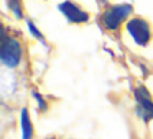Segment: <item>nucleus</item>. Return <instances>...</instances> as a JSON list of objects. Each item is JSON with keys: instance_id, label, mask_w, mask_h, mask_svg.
<instances>
[{"instance_id": "1", "label": "nucleus", "mask_w": 153, "mask_h": 139, "mask_svg": "<svg viewBox=\"0 0 153 139\" xmlns=\"http://www.w3.org/2000/svg\"><path fill=\"white\" fill-rule=\"evenodd\" d=\"M22 44L18 43V40L15 38H8V36H4L2 40V46H0V61L4 62V66L10 67H17L22 61Z\"/></svg>"}, {"instance_id": "2", "label": "nucleus", "mask_w": 153, "mask_h": 139, "mask_svg": "<svg viewBox=\"0 0 153 139\" xmlns=\"http://www.w3.org/2000/svg\"><path fill=\"white\" fill-rule=\"evenodd\" d=\"M132 12H133V7L130 4L112 5L110 8H107V10L104 12V17H102L104 26H105L107 30H117L119 25L132 15Z\"/></svg>"}, {"instance_id": "3", "label": "nucleus", "mask_w": 153, "mask_h": 139, "mask_svg": "<svg viewBox=\"0 0 153 139\" xmlns=\"http://www.w3.org/2000/svg\"><path fill=\"white\" fill-rule=\"evenodd\" d=\"M127 31L130 36L133 38L135 44L138 46H146L152 40V30H150V23L143 18H132L127 21Z\"/></svg>"}, {"instance_id": "4", "label": "nucleus", "mask_w": 153, "mask_h": 139, "mask_svg": "<svg viewBox=\"0 0 153 139\" xmlns=\"http://www.w3.org/2000/svg\"><path fill=\"white\" fill-rule=\"evenodd\" d=\"M133 95L137 102V115L143 121H150L153 118V102L148 95V90L145 87H137Z\"/></svg>"}, {"instance_id": "5", "label": "nucleus", "mask_w": 153, "mask_h": 139, "mask_svg": "<svg viewBox=\"0 0 153 139\" xmlns=\"http://www.w3.org/2000/svg\"><path fill=\"white\" fill-rule=\"evenodd\" d=\"M59 12L66 17V20L69 23H86L89 21V13L86 10H82L81 7H77L76 4H73L71 0H64L58 5Z\"/></svg>"}, {"instance_id": "6", "label": "nucleus", "mask_w": 153, "mask_h": 139, "mask_svg": "<svg viewBox=\"0 0 153 139\" xmlns=\"http://www.w3.org/2000/svg\"><path fill=\"white\" fill-rule=\"evenodd\" d=\"M22 139H31L33 138V128H31V121H30V115H28V110L23 108L22 110Z\"/></svg>"}, {"instance_id": "7", "label": "nucleus", "mask_w": 153, "mask_h": 139, "mask_svg": "<svg viewBox=\"0 0 153 139\" xmlns=\"http://www.w3.org/2000/svg\"><path fill=\"white\" fill-rule=\"evenodd\" d=\"M8 7H10V10L15 13L17 18H23V8H22L20 0H8Z\"/></svg>"}, {"instance_id": "8", "label": "nucleus", "mask_w": 153, "mask_h": 139, "mask_svg": "<svg viewBox=\"0 0 153 139\" xmlns=\"http://www.w3.org/2000/svg\"><path fill=\"white\" fill-rule=\"evenodd\" d=\"M27 25H28V30H30V33L33 34V36L36 38V40H40L41 43L45 44V46H46V41H45V36H43V34H41L40 31L36 30V26H35V23H33V21H31V20H27Z\"/></svg>"}, {"instance_id": "9", "label": "nucleus", "mask_w": 153, "mask_h": 139, "mask_svg": "<svg viewBox=\"0 0 153 139\" xmlns=\"http://www.w3.org/2000/svg\"><path fill=\"white\" fill-rule=\"evenodd\" d=\"M33 97H35V98H36L38 100V103H41V108H46V103H45V100H43V97H41V95H38V92H33Z\"/></svg>"}]
</instances>
